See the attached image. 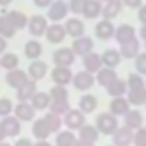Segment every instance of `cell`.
<instances>
[{"instance_id":"obj_1","label":"cell","mask_w":146,"mask_h":146,"mask_svg":"<svg viewBox=\"0 0 146 146\" xmlns=\"http://www.w3.org/2000/svg\"><path fill=\"white\" fill-rule=\"evenodd\" d=\"M95 125L96 129L100 131V134H105V136H112L120 125H119V117H115L113 113L110 112H102L96 120H95Z\"/></svg>"},{"instance_id":"obj_2","label":"cell","mask_w":146,"mask_h":146,"mask_svg":"<svg viewBox=\"0 0 146 146\" xmlns=\"http://www.w3.org/2000/svg\"><path fill=\"white\" fill-rule=\"evenodd\" d=\"M67 16H69V4L65 0H53L52 5L48 7L46 19L52 23H62L67 19Z\"/></svg>"},{"instance_id":"obj_3","label":"cell","mask_w":146,"mask_h":146,"mask_svg":"<svg viewBox=\"0 0 146 146\" xmlns=\"http://www.w3.org/2000/svg\"><path fill=\"white\" fill-rule=\"evenodd\" d=\"M64 125L70 131H79L84 124H86V113H83L79 108H70L64 117Z\"/></svg>"},{"instance_id":"obj_4","label":"cell","mask_w":146,"mask_h":146,"mask_svg":"<svg viewBox=\"0 0 146 146\" xmlns=\"http://www.w3.org/2000/svg\"><path fill=\"white\" fill-rule=\"evenodd\" d=\"M95 83H96L95 74H91V72H88L84 69L72 76V86H74L78 91H90L95 86Z\"/></svg>"},{"instance_id":"obj_5","label":"cell","mask_w":146,"mask_h":146,"mask_svg":"<svg viewBox=\"0 0 146 146\" xmlns=\"http://www.w3.org/2000/svg\"><path fill=\"white\" fill-rule=\"evenodd\" d=\"M70 48L74 50V53L78 55V57H86L88 53H91L93 50H95V40L91 38V36H79V38H74V41H72V45H70Z\"/></svg>"},{"instance_id":"obj_6","label":"cell","mask_w":146,"mask_h":146,"mask_svg":"<svg viewBox=\"0 0 146 146\" xmlns=\"http://www.w3.org/2000/svg\"><path fill=\"white\" fill-rule=\"evenodd\" d=\"M48 28V19L41 14H35L28 19V31L31 33V36L38 38V36H45Z\"/></svg>"},{"instance_id":"obj_7","label":"cell","mask_w":146,"mask_h":146,"mask_svg":"<svg viewBox=\"0 0 146 146\" xmlns=\"http://www.w3.org/2000/svg\"><path fill=\"white\" fill-rule=\"evenodd\" d=\"M76 57L78 55L74 53V50H72L70 46H62V48L55 50L53 55H52L53 64L55 65H64V67H70L72 64L76 62Z\"/></svg>"},{"instance_id":"obj_8","label":"cell","mask_w":146,"mask_h":146,"mask_svg":"<svg viewBox=\"0 0 146 146\" xmlns=\"http://www.w3.org/2000/svg\"><path fill=\"white\" fill-rule=\"evenodd\" d=\"M29 81V76H28V72L23 70V69H12V70H7V74H5V83L9 88L12 90H19L23 84H26Z\"/></svg>"},{"instance_id":"obj_9","label":"cell","mask_w":146,"mask_h":146,"mask_svg":"<svg viewBox=\"0 0 146 146\" xmlns=\"http://www.w3.org/2000/svg\"><path fill=\"white\" fill-rule=\"evenodd\" d=\"M14 115L21 122H33L36 119V110L31 102H17L14 105Z\"/></svg>"},{"instance_id":"obj_10","label":"cell","mask_w":146,"mask_h":146,"mask_svg":"<svg viewBox=\"0 0 146 146\" xmlns=\"http://www.w3.org/2000/svg\"><path fill=\"white\" fill-rule=\"evenodd\" d=\"M50 76H52V81L53 84H60V86H67L72 83V70L70 67H64V65H55L50 72Z\"/></svg>"},{"instance_id":"obj_11","label":"cell","mask_w":146,"mask_h":146,"mask_svg":"<svg viewBox=\"0 0 146 146\" xmlns=\"http://www.w3.org/2000/svg\"><path fill=\"white\" fill-rule=\"evenodd\" d=\"M45 36H46L48 43H52V45H60V43L67 38V31H65L64 24H60V23H53V24H48Z\"/></svg>"},{"instance_id":"obj_12","label":"cell","mask_w":146,"mask_h":146,"mask_svg":"<svg viewBox=\"0 0 146 146\" xmlns=\"http://www.w3.org/2000/svg\"><path fill=\"white\" fill-rule=\"evenodd\" d=\"M113 35H115V24H113L110 19H103V17H102V19L96 23V26H95V36H96L98 40L105 41V40L113 38Z\"/></svg>"},{"instance_id":"obj_13","label":"cell","mask_w":146,"mask_h":146,"mask_svg":"<svg viewBox=\"0 0 146 146\" xmlns=\"http://www.w3.org/2000/svg\"><path fill=\"white\" fill-rule=\"evenodd\" d=\"M112 144L115 146H132V141H134V131L125 127V125H120L113 134H112Z\"/></svg>"},{"instance_id":"obj_14","label":"cell","mask_w":146,"mask_h":146,"mask_svg":"<svg viewBox=\"0 0 146 146\" xmlns=\"http://www.w3.org/2000/svg\"><path fill=\"white\" fill-rule=\"evenodd\" d=\"M64 28L67 31V36H70V38H79L86 31V24L79 17H69V19H65L64 21Z\"/></svg>"},{"instance_id":"obj_15","label":"cell","mask_w":146,"mask_h":146,"mask_svg":"<svg viewBox=\"0 0 146 146\" xmlns=\"http://www.w3.org/2000/svg\"><path fill=\"white\" fill-rule=\"evenodd\" d=\"M48 74V64H45L43 60H31V64H29V67H28V76H29V79H33V81H41L45 76Z\"/></svg>"},{"instance_id":"obj_16","label":"cell","mask_w":146,"mask_h":146,"mask_svg":"<svg viewBox=\"0 0 146 146\" xmlns=\"http://www.w3.org/2000/svg\"><path fill=\"white\" fill-rule=\"evenodd\" d=\"M129 110H131V103L125 96H115V98H112V102L108 105V112L113 113L115 117H124Z\"/></svg>"},{"instance_id":"obj_17","label":"cell","mask_w":146,"mask_h":146,"mask_svg":"<svg viewBox=\"0 0 146 146\" xmlns=\"http://www.w3.org/2000/svg\"><path fill=\"white\" fill-rule=\"evenodd\" d=\"M0 14H5L7 19L11 21V24L19 31V29H24L28 28V16L21 11H7V9H2Z\"/></svg>"},{"instance_id":"obj_18","label":"cell","mask_w":146,"mask_h":146,"mask_svg":"<svg viewBox=\"0 0 146 146\" xmlns=\"http://www.w3.org/2000/svg\"><path fill=\"white\" fill-rule=\"evenodd\" d=\"M2 125H4V129H5V132H7V137H17L19 134H21V120L16 117V115H7V117H2Z\"/></svg>"},{"instance_id":"obj_19","label":"cell","mask_w":146,"mask_h":146,"mask_svg":"<svg viewBox=\"0 0 146 146\" xmlns=\"http://www.w3.org/2000/svg\"><path fill=\"white\" fill-rule=\"evenodd\" d=\"M119 52H120V57H122V58H125V60H134V58L141 53V43H139L137 38H134V40H131V41L120 45V50H119Z\"/></svg>"},{"instance_id":"obj_20","label":"cell","mask_w":146,"mask_h":146,"mask_svg":"<svg viewBox=\"0 0 146 146\" xmlns=\"http://www.w3.org/2000/svg\"><path fill=\"white\" fill-rule=\"evenodd\" d=\"M122 7H124V4L120 0H108V2H105L103 7H102V17L113 21L117 16H120Z\"/></svg>"},{"instance_id":"obj_21","label":"cell","mask_w":146,"mask_h":146,"mask_svg":"<svg viewBox=\"0 0 146 146\" xmlns=\"http://www.w3.org/2000/svg\"><path fill=\"white\" fill-rule=\"evenodd\" d=\"M113 38L117 40L119 45H124V43H127V41L136 38V28L132 24H120L119 28H115Z\"/></svg>"},{"instance_id":"obj_22","label":"cell","mask_w":146,"mask_h":146,"mask_svg":"<svg viewBox=\"0 0 146 146\" xmlns=\"http://www.w3.org/2000/svg\"><path fill=\"white\" fill-rule=\"evenodd\" d=\"M38 91V84L36 81L29 79L26 84H23L19 90H16V98L17 102H31V98L35 96V93Z\"/></svg>"},{"instance_id":"obj_23","label":"cell","mask_w":146,"mask_h":146,"mask_svg":"<svg viewBox=\"0 0 146 146\" xmlns=\"http://www.w3.org/2000/svg\"><path fill=\"white\" fill-rule=\"evenodd\" d=\"M31 132H33V136H35L38 141L48 139V137H50V134H52V131H50V127H48V124H46L45 117H41V119H35V120H33Z\"/></svg>"},{"instance_id":"obj_24","label":"cell","mask_w":146,"mask_h":146,"mask_svg":"<svg viewBox=\"0 0 146 146\" xmlns=\"http://www.w3.org/2000/svg\"><path fill=\"white\" fill-rule=\"evenodd\" d=\"M83 67H84V70L91 72V74H96V72L103 67V64H102V57H100L96 52L88 53L86 57H83Z\"/></svg>"},{"instance_id":"obj_25","label":"cell","mask_w":146,"mask_h":146,"mask_svg":"<svg viewBox=\"0 0 146 146\" xmlns=\"http://www.w3.org/2000/svg\"><path fill=\"white\" fill-rule=\"evenodd\" d=\"M119 76H117V72H115V69H110V67H102L96 74H95V79H96V83L102 86V88H107L112 81H115Z\"/></svg>"},{"instance_id":"obj_26","label":"cell","mask_w":146,"mask_h":146,"mask_svg":"<svg viewBox=\"0 0 146 146\" xmlns=\"http://www.w3.org/2000/svg\"><path fill=\"white\" fill-rule=\"evenodd\" d=\"M41 53H43V45H41L36 38L28 40V41L24 43V55H26V58H29V60H38V58L41 57Z\"/></svg>"},{"instance_id":"obj_27","label":"cell","mask_w":146,"mask_h":146,"mask_svg":"<svg viewBox=\"0 0 146 146\" xmlns=\"http://www.w3.org/2000/svg\"><path fill=\"white\" fill-rule=\"evenodd\" d=\"M50 103H52V98H50V93H48V91H40V90H38V91L35 93V96L31 98V105L35 107L36 112L48 110Z\"/></svg>"},{"instance_id":"obj_28","label":"cell","mask_w":146,"mask_h":146,"mask_svg":"<svg viewBox=\"0 0 146 146\" xmlns=\"http://www.w3.org/2000/svg\"><path fill=\"white\" fill-rule=\"evenodd\" d=\"M143 120H144V119H143V113H141L137 108H131V110L124 115V125L129 127V129H132V131L143 127Z\"/></svg>"},{"instance_id":"obj_29","label":"cell","mask_w":146,"mask_h":146,"mask_svg":"<svg viewBox=\"0 0 146 146\" xmlns=\"http://www.w3.org/2000/svg\"><path fill=\"white\" fill-rule=\"evenodd\" d=\"M102 7H103V4L100 0H86V5L83 9V17L88 19V21L100 17L102 16Z\"/></svg>"},{"instance_id":"obj_30","label":"cell","mask_w":146,"mask_h":146,"mask_svg":"<svg viewBox=\"0 0 146 146\" xmlns=\"http://www.w3.org/2000/svg\"><path fill=\"white\" fill-rule=\"evenodd\" d=\"M100 57H102V64H103V67H110V69H115V67L120 64V60H122L120 52L115 50V48H107Z\"/></svg>"},{"instance_id":"obj_31","label":"cell","mask_w":146,"mask_h":146,"mask_svg":"<svg viewBox=\"0 0 146 146\" xmlns=\"http://www.w3.org/2000/svg\"><path fill=\"white\" fill-rule=\"evenodd\" d=\"M83 113H93L96 108H98V98L91 93H84L81 98H79V107H78Z\"/></svg>"},{"instance_id":"obj_32","label":"cell","mask_w":146,"mask_h":146,"mask_svg":"<svg viewBox=\"0 0 146 146\" xmlns=\"http://www.w3.org/2000/svg\"><path fill=\"white\" fill-rule=\"evenodd\" d=\"M125 98L129 100L131 107L146 105V86H143V88H134V90H127Z\"/></svg>"},{"instance_id":"obj_33","label":"cell","mask_w":146,"mask_h":146,"mask_svg":"<svg viewBox=\"0 0 146 146\" xmlns=\"http://www.w3.org/2000/svg\"><path fill=\"white\" fill-rule=\"evenodd\" d=\"M78 139L81 141H88V143H96L98 137H100V131L96 129V125H91V124H84L79 131H78Z\"/></svg>"},{"instance_id":"obj_34","label":"cell","mask_w":146,"mask_h":146,"mask_svg":"<svg viewBox=\"0 0 146 146\" xmlns=\"http://www.w3.org/2000/svg\"><path fill=\"white\" fill-rule=\"evenodd\" d=\"M76 143H78V134L70 129L58 131L55 137V146H76Z\"/></svg>"},{"instance_id":"obj_35","label":"cell","mask_w":146,"mask_h":146,"mask_svg":"<svg viewBox=\"0 0 146 146\" xmlns=\"http://www.w3.org/2000/svg\"><path fill=\"white\" fill-rule=\"evenodd\" d=\"M107 93H108V96H112V98H115V96H124V95H127V83L124 81V79H120V78H117L115 81H112L107 88Z\"/></svg>"},{"instance_id":"obj_36","label":"cell","mask_w":146,"mask_h":146,"mask_svg":"<svg viewBox=\"0 0 146 146\" xmlns=\"http://www.w3.org/2000/svg\"><path fill=\"white\" fill-rule=\"evenodd\" d=\"M0 67H4L5 70H12L19 67V57L14 52H4L0 55Z\"/></svg>"},{"instance_id":"obj_37","label":"cell","mask_w":146,"mask_h":146,"mask_svg":"<svg viewBox=\"0 0 146 146\" xmlns=\"http://www.w3.org/2000/svg\"><path fill=\"white\" fill-rule=\"evenodd\" d=\"M48 93H50L52 102H69V90H67V86L53 84Z\"/></svg>"},{"instance_id":"obj_38","label":"cell","mask_w":146,"mask_h":146,"mask_svg":"<svg viewBox=\"0 0 146 146\" xmlns=\"http://www.w3.org/2000/svg\"><path fill=\"white\" fill-rule=\"evenodd\" d=\"M16 28L11 24V21L7 19V16L5 14H0V36H4V38H14V35H16Z\"/></svg>"},{"instance_id":"obj_39","label":"cell","mask_w":146,"mask_h":146,"mask_svg":"<svg viewBox=\"0 0 146 146\" xmlns=\"http://www.w3.org/2000/svg\"><path fill=\"white\" fill-rule=\"evenodd\" d=\"M45 120H46V124H48L52 134H53V132H58V131L62 129V125H64L62 115H57V113H53V112H48V113L45 115Z\"/></svg>"},{"instance_id":"obj_40","label":"cell","mask_w":146,"mask_h":146,"mask_svg":"<svg viewBox=\"0 0 146 146\" xmlns=\"http://www.w3.org/2000/svg\"><path fill=\"white\" fill-rule=\"evenodd\" d=\"M127 88L129 90H134V88H143L146 86V81L141 74H137V72H131V74L127 76Z\"/></svg>"},{"instance_id":"obj_41","label":"cell","mask_w":146,"mask_h":146,"mask_svg":"<svg viewBox=\"0 0 146 146\" xmlns=\"http://www.w3.org/2000/svg\"><path fill=\"white\" fill-rule=\"evenodd\" d=\"M48 110L53 112V113H57V115H62L64 117L70 110V107H69V102H52L50 107H48Z\"/></svg>"},{"instance_id":"obj_42","label":"cell","mask_w":146,"mask_h":146,"mask_svg":"<svg viewBox=\"0 0 146 146\" xmlns=\"http://www.w3.org/2000/svg\"><path fill=\"white\" fill-rule=\"evenodd\" d=\"M14 112V102L7 96L0 98V117H7Z\"/></svg>"},{"instance_id":"obj_43","label":"cell","mask_w":146,"mask_h":146,"mask_svg":"<svg viewBox=\"0 0 146 146\" xmlns=\"http://www.w3.org/2000/svg\"><path fill=\"white\" fill-rule=\"evenodd\" d=\"M134 67L136 72L141 76H146V52H141L136 58H134Z\"/></svg>"},{"instance_id":"obj_44","label":"cell","mask_w":146,"mask_h":146,"mask_svg":"<svg viewBox=\"0 0 146 146\" xmlns=\"http://www.w3.org/2000/svg\"><path fill=\"white\" fill-rule=\"evenodd\" d=\"M86 5V0H69V12H72L74 16L83 14V9Z\"/></svg>"},{"instance_id":"obj_45","label":"cell","mask_w":146,"mask_h":146,"mask_svg":"<svg viewBox=\"0 0 146 146\" xmlns=\"http://www.w3.org/2000/svg\"><path fill=\"white\" fill-rule=\"evenodd\" d=\"M134 146H144L146 144V127H139L134 131Z\"/></svg>"},{"instance_id":"obj_46","label":"cell","mask_w":146,"mask_h":146,"mask_svg":"<svg viewBox=\"0 0 146 146\" xmlns=\"http://www.w3.org/2000/svg\"><path fill=\"white\" fill-rule=\"evenodd\" d=\"M124 4V7H129V9H139L143 5V0H120Z\"/></svg>"},{"instance_id":"obj_47","label":"cell","mask_w":146,"mask_h":146,"mask_svg":"<svg viewBox=\"0 0 146 146\" xmlns=\"http://www.w3.org/2000/svg\"><path fill=\"white\" fill-rule=\"evenodd\" d=\"M137 19H139L141 26H146V4H143L137 9Z\"/></svg>"},{"instance_id":"obj_48","label":"cell","mask_w":146,"mask_h":146,"mask_svg":"<svg viewBox=\"0 0 146 146\" xmlns=\"http://www.w3.org/2000/svg\"><path fill=\"white\" fill-rule=\"evenodd\" d=\"M12 146H35V143L31 139H28V137H19Z\"/></svg>"},{"instance_id":"obj_49","label":"cell","mask_w":146,"mask_h":146,"mask_svg":"<svg viewBox=\"0 0 146 146\" xmlns=\"http://www.w3.org/2000/svg\"><path fill=\"white\" fill-rule=\"evenodd\" d=\"M33 2H35V5L40 7V9H48V7L52 5L53 0H33Z\"/></svg>"},{"instance_id":"obj_50","label":"cell","mask_w":146,"mask_h":146,"mask_svg":"<svg viewBox=\"0 0 146 146\" xmlns=\"http://www.w3.org/2000/svg\"><path fill=\"white\" fill-rule=\"evenodd\" d=\"M4 52H7V38L0 36V55H2Z\"/></svg>"},{"instance_id":"obj_51","label":"cell","mask_w":146,"mask_h":146,"mask_svg":"<svg viewBox=\"0 0 146 146\" xmlns=\"http://www.w3.org/2000/svg\"><path fill=\"white\" fill-rule=\"evenodd\" d=\"M5 139H7V132H5V129H4V125H2V122H0V143L5 141Z\"/></svg>"},{"instance_id":"obj_52","label":"cell","mask_w":146,"mask_h":146,"mask_svg":"<svg viewBox=\"0 0 146 146\" xmlns=\"http://www.w3.org/2000/svg\"><path fill=\"white\" fill-rule=\"evenodd\" d=\"M139 36H141L143 41H146V26H141V29H139Z\"/></svg>"},{"instance_id":"obj_53","label":"cell","mask_w":146,"mask_h":146,"mask_svg":"<svg viewBox=\"0 0 146 146\" xmlns=\"http://www.w3.org/2000/svg\"><path fill=\"white\" fill-rule=\"evenodd\" d=\"M35 146H53V144H52V143H48V139H43V141L35 143Z\"/></svg>"},{"instance_id":"obj_54","label":"cell","mask_w":146,"mask_h":146,"mask_svg":"<svg viewBox=\"0 0 146 146\" xmlns=\"http://www.w3.org/2000/svg\"><path fill=\"white\" fill-rule=\"evenodd\" d=\"M76 146H95V144H93V143H88V141H81V139H78Z\"/></svg>"},{"instance_id":"obj_55","label":"cell","mask_w":146,"mask_h":146,"mask_svg":"<svg viewBox=\"0 0 146 146\" xmlns=\"http://www.w3.org/2000/svg\"><path fill=\"white\" fill-rule=\"evenodd\" d=\"M12 4V0H0V7H9Z\"/></svg>"},{"instance_id":"obj_56","label":"cell","mask_w":146,"mask_h":146,"mask_svg":"<svg viewBox=\"0 0 146 146\" xmlns=\"http://www.w3.org/2000/svg\"><path fill=\"white\" fill-rule=\"evenodd\" d=\"M0 146H12L11 143H7V141H2V143H0Z\"/></svg>"},{"instance_id":"obj_57","label":"cell","mask_w":146,"mask_h":146,"mask_svg":"<svg viewBox=\"0 0 146 146\" xmlns=\"http://www.w3.org/2000/svg\"><path fill=\"white\" fill-rule=\"evenodd\" d=\"M100 2H102V4H105V2H108V0H100Z\"/></svg>"},{"instance_id":"obj_58","label":"cell","mask_w":146,"mask_h":146,"mask_svg":"<svg viewBox=\"0 0 146 146\" xmlns=\"http://www.w3.org/2000/svg\"><path fill=\"white\" fill-rule=\"evenodd\" d=\"M144 50H146V41H144Z\"/></svg>"},{"instance_id":"obj_59","label":"cell","mask_w":146,"mask_h":146,"mask_svg":"<svg viewBox=\"0 0 146 146\" xmlns=\"http://www.w3.org/2000/svg\"><path fill=\"white\" fill-rule=\"evenodd\" d=\"M108 146H115V144H108Z\"/></svg>"},{"instance_id":"obj_60","label":"cell","mask_w":146,"mask_h":146,"mask_svg":"<svg viewBox=\"0 0 146 146\" xmlns=\"http://www.w3.org/2000/svg\"><path fill=\"white\" fill-rule=\"evenodd\" d=\"M144 146H146V144H144Z\"/></svg>"},{"instance_id":"obj_61","label":"cell","mask_w":146,"mask_h":146,"mask_svg":"<svg viewBox=\"0 0 146 146\" xmlns=\"http://www.w3.org/2000/svg\"><path fill=\"white\" fill-rule=\"evenodd\" d=\"M144 81H146V79H144Z\"/></svg>"}]
</instances>
